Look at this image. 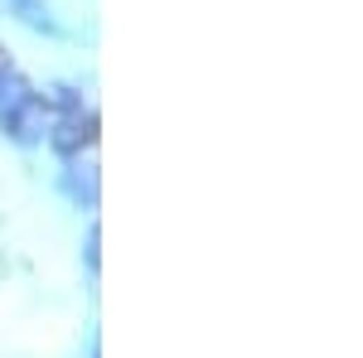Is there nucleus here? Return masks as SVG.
I'll return each instance as SVG.
<instances>
[{
    "mask_svg": "<svg viewBox=\"0 0 363 358\" xmlns=\"http://www.w3.org/2000/svg\"><path fill=\"white\" fill-rule=\"evenodd\" d=\"M58 92H63V87H58ZM58 102H63V121H58V131H54V145L58 150H78V145L87 140L83 126H92V116H83V107H78L73 92H63Z\"/></svg>",
    "mask_w": 363,
    "mask_h": 358,
    "instance_id": "2",
    "label": "nucleus"
},
{
    "mask_svg": "<svg viewBox=\"0 0 363 358\" xmlns=\"http://www.w3.org/2000/svg\"><path fill=\"white\" fill-rule=\"evenodd\" d=\"M0 126L20 145L44 136V107H39V97L29 92V83L15 68H0Z\"/></svg>",
    "mask_w": 363,
    "mask_h": 358,
    "instance_id": "1",
    "label": "nucleus"
},
{
    "mask_svg": "<svg viewBox=\"0 0 363 358\" xmlns=\"http://www.w3.org/2000/svg\"><path fill=\"white\" fill-rule=\"evenodd\" d=\"M10 5H15V15H20V20H25L29 29H44V34H58V20L49 15V5H44V0H10Z\"/></svg>",
    "mask_w": 363,
    "mask_h": 358,
    "instance_id": "3",
    "label": "nucleus"
}]
</instances>
